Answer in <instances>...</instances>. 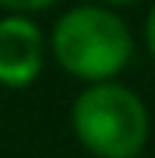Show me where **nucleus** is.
Returning <instances> with one entry per match:
<instances>
[{
	"label": "nucleus",
	"instance_id": "obj_1",
	"mask_svg": "<svg viewBox=\"0 0 155 158\" xmlns=\"http://www.w3.org/2000/svg\"><path fill=\"white\" fill-rule=\"evenodd\" d=\"M52 48L68 74L84 81H107L126 68L132 39L116 13L103 6H74L55 23Z\"/></svg>",
	"mask_w": 155,
	"mask_h": 158
},
{
	"label": "nucleus",
	"instance_id": "obj_2",
	"mask_svg": "<svg viewBox=\"0 0 155 158\" xmlns=\"http://www.w3.org/2000/svg\"><path fill=\"white\" fill-rule=\"evenodd\" d=\"M71 126L97 158H136L149 135V113L132 90L100 81L74 100Z\"/></svg>",
	"mask_w": 155,
	"mask_h": 158
},
{
	"label": "nucleus",
	"instance_id": "obj_3",
	"mask_svg": "<svg viewBox=\"0 0 155 158\" xmlns=\"http://www.w3.org/2000/svg\"><path fill=\"white\" fill-rule=\"evenodd\" d=\"M42 71V32L26 16L0 19V84L23 87Z\"/></svg>",
	"mask_w": 155,
	"mask_h": 158
},
{
	"label": "nucleus",
	"instance_id": "obj_4",
	"mask_svg": "<svg viewBox=\"0 0 155 158\" xmlns=\"http://www.w3.org/2000/svg\"><path fill=\"white\" fill-rule=\"evenodd\" d=\"M55 0H0V6L6 10H16V13H32V10H45L52 6Z\"/></svg>",
	"mask_w": 155,
	"mask_h": 158
},
{
	"label": "nucleus",
	"instance_id": "obj_5",
	"mask_svg": "<svg viewBox=\"0 0 155 158\" xmlns=\"http://www.w3.org/2000/svg\"><path fill=\"white\" fill-rule=\"evenodd\" d=\"M145 39H149V52H152V58H155V6H152V13H149V23H145Z\"/></svg>",
	"mask_w": 155,
	"mask_h": 158
},
{
	"label": "nucleus",
	"instance_id": "obj_6",
	"mask_svg": "<svg viewBox=\"0 0 155 158\" xmlns=\"http://www.w3.org/2000/svg\"><path fill=\"white\" fill-rule=\"evenodd\" d=\"M107 3H132V0H107Z\"/></svg>",
	"mask_w": 155,
	"mask_h": 158
}]
</instances>
